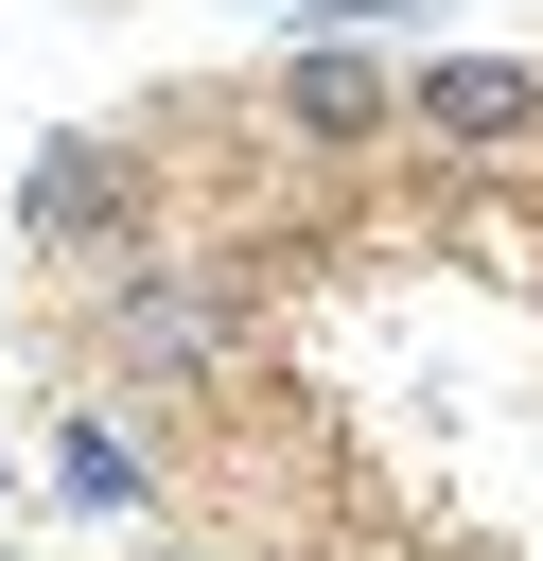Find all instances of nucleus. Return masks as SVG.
<instances>
[{"instance_id":"2","label":"nucleus","mask_w":543,"mask_h":561,"mask_svg":"<svg viewBox=\"0 0 543 561\" xmlns=\"http://www.w3.org/2000/svg\"><path fill=\"white\" fill-rule=\"evenodd\" d=\"M123 193H140V175H123V140H35L18 228H35V245H105V228H123Z\"/></svg>"},{"instance_id":"7","label":"nucleus","mask_w":543,"mask_h":561,"mask_svg":"<svg viewBox=\"0 0 543 561\" xmlns=\"http://www.w3.org/2000/svg\"><path fill=\"white\" fill-rule=\"evenodd\" d=\"M0 491H18V456H0Z\"/></svg>"},{"instance_id":"5","label":"nucleus","mask_w":543,"mask_h":561,"mask_svg":"<svg viewBox=\"0 0 543 561\" xmlns=\"http://www.w3.org/2000/svg\"><path fill=\"white\" fill-rule=\"evenodd\" d=\"M53 491H70V508H105V526H140V508H158V473H140V438H123V421H53Z\"/></svg>"},{"instance_id":"3","label":"nucleus","mask_w":543,"mask_h":561,"mask_svg":"<svg viewBox=\"0 0 543 561\" xmlns=\"http://www.w3.org/2000/svg\"><path fill=\"white\" fill-rule=\"evenodd\" d=\"M403 105H420L438 140H543V70H525V53H438Z\"/></svg>"},{"instance_id":"4","label":"nucleus","mask_w":543,"mask_h":561,"mask_svg":"<svg viewBox=\"0 0 543 561\" xmlns=\"http://www.w3.org/2000/svg\"><path fill=\"white\" fill-rule=\"evenodd\" d=\"M105 333H123V368H193V351H210V333H228V316H210V280H175V263H140V280H123V316H105Z\"/></svg>"},{"instance_id":"1","label":"nucleus","mask_w":543,"mask_h":561,"mask_svg":"<svg viewBox=\"0 0 543 561\" xmlns=\"http://www.w3.org/2000/svg\"><path fill=\"white\" fill-rule=\"evenodd\" d=\"M385 105H403V88H385L368 35H298V53H280V123H298V140H368Z\"/></svg>"},{"instance_id":"6","label":"nucleus","mask_w":543,"mask_h":561,"mask_svg":"<svg viewBox=\"0 0 543 561\" xmlns=\"http://www.w3.org/2000/svg\"><path fill=\"white\" fill-rule=\"evenodd\" d=\"M403 18H455V0H315V35H403Z\"/></svg>"}]
</instances>
